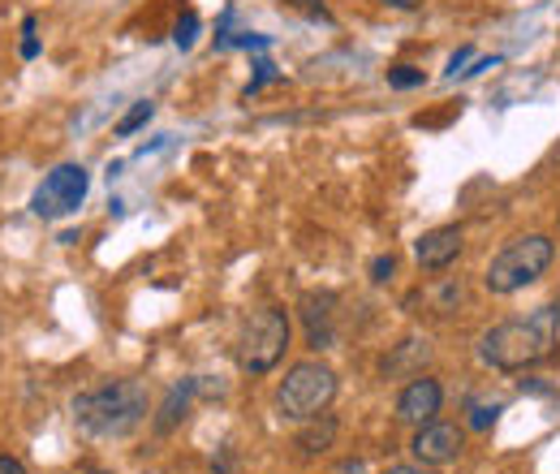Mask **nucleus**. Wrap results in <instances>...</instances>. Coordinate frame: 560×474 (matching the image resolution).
I'll return each mask as SVG.
<instances>
[{
	"mask_svg": "<svg viewBox=\"0 0 560 474\" xmlns=\"http://www.w3.org/2000/svg\"><path fill=\"white\" fill-rule=\"evenodd\" d=\"M151 414V392L142 379H109L74 397V427L91 440H121Z\"/></svg>",
	"mask_w": 560,
	"mask_h": 474,
	"instance_id": "obj_1",
	"label": "nucleus"
},
{
	"mask_svg": "<svg viewBox=\"0 0 560 474\" xmlns=\"http://www.w3.org/2000/svg\"><path fill=\"white\" fill-rule=\"evenodd\" d=\"M557 320H560L557 307H539L526 320H505V324L487 328L478 337L483 366L505 371V375H518L526 366H539L544 358H552V350H557Z\"/></svg>",
	"mask_w": 560,
	"mask_h": 474,
	"instance_id": "obj_2",
	"label": "nucleus"
},
{
	"mask_svg": "<svg viewBox=\"0 0 560 474\" xmlns=\"http://www.w3.org/2000/svg\"><path fill=\"white\" fill-rule=\"evenodd\" d=\"M552 259H557V241H552V237L522 234L500 246V254H496V259L487 263V272H483V285H487V294L509 298V294L535 285V280L552 267Z\"/></svg>",
	"mask_w": 560,
	"mask_h": 474,
	"instance_id": "obj_3",
	"label": "nucleus"
},
{
	"mask_svg": "<svg viewBox=\"0 0 560 474\" xmlns=\"http://www.w3.org/2000/svg\"><path fill=\"white\" fill-rule=\"evenodd\" d=\"M336 397V371L320 358L294 362L285 371V379L276 384V410L289 423H307L315 414H324Z\"/></svg>",
	"mask_w": 560,
	"mask_h": 474,
	"instance_id": "obj_4",
	"label": "nucleus"
},
{
	"mask_svg": "<svg viewBox=\"0 0 560 474\" xmlns=\"http://www.w3.org/2000/svg\"><path fill=\"white\" fill-rule=\"evenodd\" d=\"M285 350H289V315L281 307H259L237 337V366L246 375H267L281 366Z\"/></svg>",
	"mask_w": 560,
	"mask_h": 474,
	"instance_id": "obj_5",
	"label": "nucleus"
},
{
	"mask_svg": "<svg viewBox=\"0 0 560 474\" xmlns=\"http://www.w3.org/2000/svg\"><path fill=\"white\" fill-rule=\"evenodd\" d=\"M87 190H91V173H87L83 164H57V169L35 186L30 212H35L39 221H61V216H70V212L83 208Z\"/></svg>",
	"mask_w": 560,
	"mask_h": 474,
	"instance_id": "obj_6",
	"label": "nucleus"
},
{
	"mask_svg": "<svg viewBox=\"0 0 560 474\" xmlns=\"http://www.w3.org/2000/svg\"><path fill=\"white\" fill-rule=\"evenodd\" d=\"M461 449H465V432H461L457 423H448V419H432V423L414 427V440H410L414 462H423V466H432V471L452 466V462L461 458Z\"/></svg>",
	"mask_w": 560,
	"mask_h": 474,
	"instance_id": "obj_7",
	"label": "nucleus"
},
{
	"mask_svg": "<svg viewBox=\"0 0 560 474\" xmlns=\"http://www.w3.org/2000/svg\"><path fill=\"white\" fill-rule=\"evenodd\" d=\"M445 410V384L436 375H410V384L397 392V419L410 423V427H423L432 419H440Z\"/></svg>",
	"mask_w": 560,
	"mask_h": 474,
	"instance_id": "obj_8",
	"label": "nucleus"
},
{
	"mask_svg": "<svg viewBox=\"0 0 560 474\" xmlns=\"http://www.w3.org/2000/svg\"><path fill=\"white\" fill-rule=\"evenodd\" d=\"M465 250V234L457 225H440V229H427V234L414 241V259L423 272H445L461 259Z\"/></svg>",
	"mask_w": 560,
	"mask_h": 474,
	"instance_id": "obj_9",
	"label": "nucleus"
},
{
	"mask_svg": "<svg viewBox=\"0 0 560 474\" xmlns=\"http://www.w3.org/2000/svg\"><path fill=\"white\" fill-rule=\"evenodd\" d=\"M333 307H336L333 294H311V298H302V320H307V346H311V350H328L336 341Z\"/></svg>",
	"mask_w": 560,
	"mask_h": 474,
	"instance_id": "obj_10",
	"label": "nucleus"
},
{
	"mask_svg": "<svg viewBox=\"0 0 560 474\" xmlns=\"http://www.w3.org/2000/svg\"><path fill=\"white\" fill-rule=\"evenodd\" d=\"M336 440V419L324 410V414H315V419H307L302 423V432H298V449L307 453V458H315V453H324V449H333Z\"/></svg>",
	"mask_w": 560,
	"mask_h": 474,
	"instance_id": "obj_11",
	"label": "nucleus"
},
{
	"mask_svg": "<svg viewBox=\"0 0 560 474\" xmlns=\"http://www.w3.org/2000/svg\"><path fill=\"white\" fill-rule=\"evenodd\" d=\"M190 392H195V379L173 384V392H169V401L160 406V419H155V432H160V436H169V432L186 419V410H190Z\"/></svg>",
	"mask_w": 560,
	"mask_h": 474,
	"instance_id": "obj_12",
	"label": "nucleus"
},
{
	"mask_svg": "<svg viewBox=\"0 0 560 474\" xmlns=\"http://www.w3.org/2000/svg\"><path fill=\"white\" fill-rule=\"evenodd\" d=\"M151 113H155V104H151V100H138V104H134L125 117L116 121V138H129L134 129H142V125L151 121Z\"/></svg>",
	"mask_w": 560,
	"mask_h": 474,
	"instance_id": "obj_13",
	"label": "nucleus"
},
{
	"mask_svg": "<svg viewBox=\"0 0 560 474\" xmlns=\"http://www.w3.org/2000/svg\"><path fill=\"white\" fill-rule=\"evenodd\" d=\"M388 87H397V91L423 87V70H414V65H393V70H388Z\"/></svg>",
	"mask_w": 560,
	"mask_h": 474,
	"instance_id": "obj_14",
	"label": "nucleus"
},
{
	"mask_svg": "<svg viewBox=\"0 0 560 474\" xmlns=\"http://www.w3.org/2000/svg\"><path fill=\"white\" fill-rule=\"evenodd\" d=\"M195 35H199V17H195V13H186V17L173 26V43H177V48H190V43H195Z\"/></svg>",
	"mask_w": 560,
	"mask_h": 474,
	"instance_id": "obj_15",
	"label": "nucleus"
},
{
	"mask_svg": "<svg viewBox=\"0 0 560 474\" xmlns=\"http://www.w3.org/2000/svg\"><path fill=\"white\" fill-rule=\"evenodd\" d=\"M393 272H397V259H393V254L371 259V280H375V285H388V280H393Z\"/></svg>",
	"mask_w": 560,
	"mask_h": 474,
	"instance_id": "obj_16",
	"label": "nucleus"
},
{
	"mask_svg": "<svg viewBox=\"0 0 560 474\" xmlns=\"http://www.w3.org/2000/svg\"><path fill=\"white\" fill-rule=\"evenodd\" d=\"M22 57H26V61H35V57H39V39H35V17H26V22H22Z\"/></svg>",
	"mask_w": 560,
	"mask_h": 474,
	"instance_id": "obj_17",
	"label": "nucleus"
},
{
	"mask_svg": "<svg viewBox=\"0 0 560 474\" xmlns=\"http://www.w3.org/2000/svg\"><path fill=\"white\" fill-rule=\"evenodd\" d=\"M254 70H259V74L250 78V87H246V100H250V96H254V91H259L263 83H272V78H276V65H267V61H259Z\"/></svg>",
	"mask_w": 560,
	"mask_h": 474,
	"instance_id": "obj_18",
	"label": "nucleus"
},
{
	"mask_svg": "<svg viewBox=\"0 0 560 474\" xmlns=\"http://www.w3.org/2000/svg\"><path fill=\"white\" fill-rule=\"evenodd\" d=\"M491 419H496V406H474L470 410V427H478V432L491 427Z\"/></svg>",
	"mask_w": 560,
	"mask_h": 474,
	"instance_id": "obj_19",
	"label": "nucleus"
},
{
	"mask_svg": "<svg viewBox=\"0 0 560 474\" xmlns=\"http://www.w3.org/2000/svg\"><path fill=\"white\" fill-rule=\"evenodd\" d=\"M285 4H294V9H302V13H311V17H328V9H324L320 0H285Z\"/></svg>",
	"mask_w": 560,
	"mask_h": 474,
	"instance_id": "obj_20",
	"label": "nucleus"
},
{
	"mask_svg": "<svg viewBox=\"0 0 560 474\" xmlns=\"http://www.w3.org/2000/svg\"><path fill=\"white\" fill-rule=\"evenodd\" d=\"M0 474H30V471H26V466H22L13 453H0Z\"/></svg>",
	"mask_w": 560,
	"mask_h": 474,
	"instance_id": "obj_21",
	"label": "nucleus"
},
{
	"mask_svg": "<svg viewBox=\"0 0 560 474\" xmlns=\"http://www.w3.org/2000/svg\"><path fill=\"white\" fill-rule=\"evenodd\" d=\"M333 474H366V462H362V458H345Z\"/></svg>",
	"mask_w": 560,
	"mask_h": 474,
	"instance_id": "obj_22",
	"label": "nucleus"
},
{
	"mask_svg": "<svg viewBox=\"0 0 560 474\" xmlns=\"http://www.w3.org/2000/svg\"><path fill=\"white\" fill-rule=\"evenodd\" d=\"M384 474H436L432 466H423V462H414V466H388Z\"/></svg>",
	"mask_w": 560,
	"mask_h": 474,
	"instance_id": "obj_23",
	"label": "nucleus"
},
{
	"mask_svg": "<svg viewBox=\"0 0 560 474\" xmlns=\"http://www.w3.org/2000/svg\"><path fill=\"white\" fill-rule=\"evenodd\" d=\"M465 61H470V48H461V52H457V57H452V61H448V78H452V74H457V70H461V65H465Z\"/></svg>",
	"mask_w": 560,
	"mask_h": 474,
	"instance_id": "obj_24",
	"label": "nucleus"
},
{
	"mask_svg": "<svg viewBox=\"0 0 560 474\" xmlns=\"http://www.w3.org/2000/svg\"><path fill=\"white\" fill-rule=\"evenodd\" d=\"M384 4H393V9H419L423 0H384Z\"/></svg>",
	"mask_w": 560,
	"mask_h": 474,
	"instance_id": "obj_25",
	"label": "nucleus"
}]
</instances>
